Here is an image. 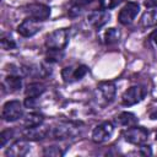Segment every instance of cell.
Returning <instances> with one entry per match:
<instances>
[{
  "label": "cell",
  "mask_w": 157,
  "mask_h": 157,
  "mask_svg": "<svg viewBox=\"0 0 157 157\" xmlns=\"http://www.w3.org/2000/svg\"><path fill=\"white\" fill-rule=\"evenodd\" d=\"M50 134L54 139L58 140H66V139H74L81 134V128L77 123L72 121H63L56 124L52 130Z\"/></svg>",
  "instance_id": "6da1fadb"
},
{
  "label": "cell",
  "mask_w": 157,
  "mask_h": 157,
  "mask_svg": "<svg viewBox=\"0 0 157 157\" xmlns=\"http://www.w3.org/2000/svg\"><path fill=\"white\" fill-rule=\"evenodd\" d=\"M23 115V105L20 101H9L2 105L1 117L5 121H16Z\"/></svg>",
  "instance_id": "277c9868"
},
{
  "label": "cell",
  "mask_w": 157,
  "mask_h": 157,
  "mask_svg": "<svg viewBox=\"0 0 157 157\" xmlns=\"http://www.w3.org/2000/svg\"><path fill=\"white\" fill-rule=\"evenodd\" d=\"M114 132V125L110 121H103L98 124L92 131V140L96 144L105 142L110 139Z\"/></svg>",
  "instance_id": "52a82bcc"
},
{
  "label": "cell",
  "mask_w": 157,
  "mask_h": 157,
  "mask_svg": "<svg viewBox=\"0 0 157 157\" xmlns=\"http://www.w3.org/2000/svg\"><path fill=\"white\" fill-rule=\"evenodd\" d=\"M155 136H156V141H157V130H156V135Z\"/></svg>",
  "instance_id": "f1b7e54d"
},
{
  "label": "cell",
  "mask_w": 157,
  "mask_h": 157,
  "mask_svg": "<svg viewBox=\"0 0 157 157\" xmlns=\"http://www.w3.org/2000/svg\"><path fill=\"white\" fill-rule=\"evenodd\" d=\"M150 40L157 47V29L156 31H153L152 33H151V36H150Z\"/></svg>",
  "instance_id": "83f0119b"
},
{
  "label": "cell",
  "mask_w": 157,
  "mask_h": 157,
  "mask_svg": "<svg viewBox=\"0 0 157 157\" xmlns=\"http://www.w3.org/2000/svg\"><path fill=\"white\" fill-rule=\"evenodd\" d=\"M88 72V67L86 65L77 66H66L61 70V77L66 83H71L81 80Z\"/></svg>",
  "instance_id": "ba28073f"
},
{
  "label": "cell",
  "mask_w": 157,
  "mask_h": 157,
  "mask_svg": "<svg viewBox=\"0 0 157 157\" xmlns=\"http://www.w3.org/2000/svg\"><path fill=\"white\" fill-rule=\"evenodd\" d=\"M140 25L144 28H151L157 26V10H148L142 13Z\"/></svg>",
  "instance_id": "2e32d148"
},
{
  "label": "cell",
  "mask_w": 157,
  "mask_h": 157,
  "mask_svg": "<svg viewBox=\"0 0 157 157\" xmlns=\"http://www.w3.org/2000/svg\"><path fill=\"white\" fill-rule=\"evenodd\" d=\"M29 151V145L27 142L26 139L23 140H17L15 142H12L5 151V155L9 157H22L25 155H27V152Z\"/></svg>",
  "instance_id": "5bb4252c"
},
{
  "label": "cell",
  "mask_w": 157,
  "mask_h": 157,
  "mask_svg": "<svg viewBox=\"0 0 157 157\" xmlns=\"http://www.w3.org/2000/svg\"><path fill=\"white\" fill-rule=\"evenodd\" d=\"M117 123H119L121 126L130 128L137 124V117L131 112H121L117 117Z\"/></svg>",
  "instance_id": "e0dca14e"
},
{
  "label": "cell",
  "mask_w": 157,
  "mask_h": 157,
  "mask_svg": "<svg viewBox=\"0 0 157 157\" xmlns=\"http://www.w3.org/2000/svg\"><path fill=\"white\" fill-rule=\"evenodd\" d=\"M97 93L99 94V99L104 102V104L110 103L115 98L117 87L115 83L112 81H102L97 86Z\"/></svg>",
  "instance_id": "30bf717a"
},
{
  "label": "cell",
  "mask_w": 157,
  "mask_h": 157,
  "mask_svg": "<svg viewBox=\"0 0 157 157\" xmlns=\"http://www.w3.org/2000/svg\"><path fill=\"white\" fill-rule=\"evenodd\" d=\"M43 124V115L39 113H28L23 119V126L25 128H32Z\"/></svg>",
  "instance_id": "d6986e66"
},
{
  "label": "cell",
  "mask_w": 157,
  "mask_h": 157,
  "mask_svg": "<svg viewBox=\"0 0 157 157\" xmlns=\"http://www.w3.org/2000/svg\"><path fill=\"white\" fill-rule=\"evenodd\" d=\"M144 4L146 7H157V0H145Z\"/></svg>",
  "instance_id": "4316f807"
},
{
  "label": "cell",
  "mask_w": 157,
  "mask_h": 157,
  "mask_svg": "<svg viewBox=\"0 0 157 157\" xmlns=\"http://www.w3.org/2000/svg\"><path fill=\"white\" fill-rule=\"evenodd\" d=\"M147 91L144 86H140V85H135V86H131L129 87L121 96V104L125 105V107H130V105H134L139 102H141L145 96H146Z\"/></svg>",
  "instance_id": "3957f363"
},
{
  "label": "cell",
  "mask_w": 157,
  "mask_h": 157,
  "mask_svg": "<svg viewBox=\"0 0 157 157\" xmlns=\"http://www.w3.org/2000/svg\"><path fill=\"white\" fill-rule=\"evenodd\" d=\"M92 1H94V0H74V4L76 6H78V7H81V6H85V5L91 4Z\"/></svg>",
  "instance_id": "484cf974"
},
{
  "label": "cell",
  "mask_w": 157,
  "mask_h": 157,
  "mask_svg": "<svg viewBox=\"0 0 157 157\" xmlns=\"http://www.w3.org/2000/svg\"><path fill=\"white\" fill-rule=\"evenodd\" d=\"M45 91V86L40 82H32L29 83L26 90H25V93L27 97H33V98H38L43 92Z\"/></svg>",
  "instance_id": "ac0fdd59"
},
{
  "label": "cell",
  "mask_w": 157,
  "mask_h": 157,
  "mask_svg": "<svg viewBox=\"0 0 157 157\" xmlns=\"http://www.w3.org/2000/svg\"><path fill=\"white\" fill-rule=\"evenodd\" d=\"M40 31V25L39 21L33 20V18H26L23 20L18 26H17V32L20 36L25 37V38H29L33 37L34 34H37Z\"/></svg>",
  "instance_id": "8fae6325"
},
{
  "label": "cell",
  "mask_w": 157,
  "mask_h": 157,
  "mask_svg": "<svg viewBox=\"0 0 157 157\" xmlns=\"http://www.w3.org/2000/svg\"><path fill=\"white\" fill-rule=\"evenodd\" d=\"M109 18H110V13L107 10L101 9V10H93V11H91L88 13V16H87V22L92 27L99 29L105 23H108Z\"/></svg>",
  "instance_id": "4fadbf2b"
},
{
  "label": "cell",
  "mask_w": 157,
  "mask_h": 157,
  "mask_svg": "<svg viewBox=\"0 0 157 157\" xmlns=\"http://www.w3.org/2000/svg\"><path fill=\"white\" fill-rule=\"evenodd\" d=\"M12 135H13V131L11 129L2 130L1 134H0V146L4 147L7 144V141H10V139L12 137Z\"/></svg>",
  "instance_id": "7402d4cb"
},
{
  "label": "cell",
  "mask_w": 157,
  "mask_h": 157,
  "mask_svg": "<svg viewBox=\"0 0 157 157\" xmlns=\"http://www.w3.org/2000/svg\"><path fill=\"white\" fill-rule=\"evenodd\" d=\"M139 11H140V5L137 2L131 1V2L125 4L121 7V10L119 11V13H118V21H119V23L123 25V26L130 25L135 20V17L137 16Z\"/></svg>",
  "instance_id": "8992f818"
},
{
  "label": "cell",
  "mask_w": 157,
  "mask_h": 157,
  "mask_svg": "<svg viewBox=\"0 0 157 157\" xmlns=\"http://www.w3.org/2000/svg\"><path fill=\"white\" fill-rule=\"evenodd\" d=\"M50 134V128L47 125H37V126H32V128H25L22 136L23 139L32 140V141H37V140H42L44 137H47Z\"/></svg>",
  "instance_id": "7c38bea8"
},
{
  "label": "cell",
  "mask_w": 157,
  "mask_h": 157,
  "mask_svg": "<svg viewBox=\"0 0 157 157\" xmlns=\"http://www.w3.org/2000/svg\"><path fill=\"white\" fill-rule=\"evenodd\" d=\"M25 12L29 18L37 21H45L50 16V7L44 4H29L25 7Z\"/></svg>",
  "instance_id": "9c48e42d"
},
{
  "label": "cell",
  "mask_w": 157,
  "mask_h": 157,
  "mask_svg": "<svg viewBox=\"0 0 157 157\" xmlns=\"http://www.w3.org/2000/svg\"><path fill=\"white\" fill-rule=\"evenodd\" d=\"M139 155H142V156H150V155H152V151H151V147L150 146H146V145H140V147H139Z\"/></svg>",
  "instance_id": "d4e9b609"
},
{
  "label": "cell",
  "mask_w": 157,
  "mask_h": 157,
  "mask_svg": "<svg viewBox=\"0 0 157 157\" xmlns=\"http://www.w3.org/2000/svg\"><path fill=\"white\" fill-rule=\"evenodd\" d=\"M121 2V0H99L101 7L104 10H110L115 6H118Z\"/></svg>",
  "instance_id": "603a6c76"
},
{
  "label": "cell",
  "mask_w": 157,
  "mask_h": 157,
  "mask_svg": "<svg viewBox=\"0 0 157 157\" xmlns=\"http://www.w3.org/2000/svg\"><path fill=\"white\" fill-rule=\"evenodd\" d=\"M1 47H2L5 50H10V49L16 48V43H15L13 39L10 38V37H2V38H1Z\"/></svg>",
  "instance_id": "cb8c5ba5"
},
{
  "label": "cell",
  "mask_w": 157,
  "mask_h": 157,
  "mask_svg": "<svg viewBox=\"0 0 157 157\" xmlns=\"http://www.w3.org/2000/svg\"><path fill=\"white\" fill-rule=\"evenodd\" d=\"M120 38V32L117 29V28H108L103 32L102 34V39L105 44H113V43H117Z\"/></svg>",
  "instance_id": "ffe728a7"
},
{
  "label": "cell",
  "mask_w": 157,
  "mask_h": 157,
  "mask_svg": "<svg viewBox=\"0 0 157 157\" xmlns=\"http://www.w3.org/2000/svg\"><path fill=\"white\" fill-rule=\"evenodd\" d=\"M2 87L9 92H16L22 87V78L16 74H10L2 81Z\"/></svg>",
  "instance_id": "9a60e30c"
},
{
  "label": "cell",
  "mask_w": 157,
  "mask_h": 157,
  "mask_svg": "<svg viewBox=\"0 0 157 157\" xmlns=\"http://www.w3.org/2000/svg\"><path fill=\"white\" fill-rule=\"evenodd\" d=\"M69 42V31L66 28H58L48 33L44 44L49 50H63Z\"/></svg>",
  "instance_id": "7a4b0ae2"
},
{
  "label": "cell",
  "mask_w": 157,
  "mask_h": 157,
  "mask_svg": "<svg viewBox=\"0 0 157 157\" xmlns=\"http://www.w3.org/2000/svg\"><path fill=\"white\" fill-rule=\"evenodd\" d=\"M65 153V151H63L59 146H49V147H45L43 150V155L44 156H52V157H59V156H63Z\"/></svg>",
  "instance_id": "44dd1931"
},
{
  "label": "cell",
  "mask_w": 157,
  "mask_h": 157,
  "mask_svg": "<svg viewBox=\"0 0 157 157\" xmlns=\"http://www.w3.org/2000/svg\"><path fill=\"white\" fill-rule=\"evenodd\" d=\"M123 136H124V140L128 141L129 144L140 146L146 142V140L148 137V131L142 126L132 125L123 132Z\"/></svg>",
  "instance_id": "5b68a950"
}]
</instances>
